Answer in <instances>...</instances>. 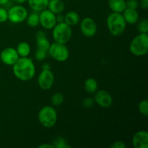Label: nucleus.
Returning <instances> with one entry per match:
<instances>
[{
    "label": "nucleus",
    "mask_w": 148,
    "mask_h": 148,
    "mask_svg": "<svg viewBox=\"0 0 148 148\" xmlns=\"http://www.w3.org/2000/svg\"><path fill=\"white\" fill-rule=\"evenodd\" d=\"M12 72L14 76L21 81L31 80L36 75V66L30 58L19 57L12 65Z\"/></svg>",
    "instance_id": "f257e3e1"
},
{
    "label": "nucleus",
    "mask_w": 148,
    "mask_h": 148,
    "mask_svg": "<svg viewBox=\"0 0 148 148\" xmlns=\"http://www.w3.org/2000/svg\"><path fill=\"white\" fill-rule=\"evenodd\" d=\"M107 27L112 36H119L124 33L127 27V23L121 13L112 12L107 17Z\"/></svg>",
    "instance_id": "f03ea898"
},
{
    "label": "nucleus",
    "mask_w": 148,
    "mask_h": 148,
    "mask_svg": "<svg viewBox=\"0 0 148 148\" xmlns=\"http://www.w3.org/2000/svg\"><path fill=\"white\" fill-rule=\"evenodd\" d=\"M38 119L40 124L45 128H52L57 122V112L53 107L45 106L39 111Z\"/></svg>",
    "instance_id": "7ed1b4c3"
},
{
    "label": "nucleus",
    "mask_w": 148,
    "mask_h": 148,
    "mask_svg": "<svg viewBox=\"0 0 148 148\" xmlns=\"http://www.w3.org/2000/svg\"><path fill=\"white\" fill-rule=\"evenodd\" d=\"M52 30V37L56 43L66 44L72 38V27L64 22L56 23Z\"/></svg>",
    "instance_id": "20e7f679"
},
{
    "label": "nucleus",
    "mask_w": 148,
    "mask_h": 148,
    "mask_svg": "<svg viewBox=\"0 0 148 148\" xmlns=\"http://www.w3.org/2000/svg\"><path fill=\"white\" fill-rule=\"evenodd\" d=\"M130 50L136 56H145L148 52L147 33H139L132 39L130 45Z\"/></svg>",
    "instance_id": "39448f33"
},
{
    "label": "nucleus",
    "mask_w": 148,
    "mask_h": 148,
    "mask_svg": "<svg viewBox=\"0 0 148 148\" xmlns=\"http://www.w3.org/2000/svg\"><path fill=\"white\" fill-rule=\"evenodd\" d=\"M48 53L52 59L57 62H65L69 56V51L66 44L56 42L50 45Z\"/></svg>",
    "instance_id": "423d86ee"
},
{
    "label": "nucleus",
    "mask_w": 148,
    "mask_h": 148,
    "mask_svg": "<svg viewBox=\"0 0 148 148\" xmlns=\"http://www.w3.org/2000/svg\"><path fill=\"white\" fill-rule=\"evenodd\" d=\"M28 12L27 10L22 5L13 6L8 11V20L14 24L25 21Z\"/></svg>",
    "instance_id": "0eeeda50"
},
{
    "label": "nucleus",
    "mask_w": 148,
    "mask_h": 148,
    "mask_svg": "<svg viewBox=\"0 0 148 148\" xmlns=\"http://www.w3.org/2000/svg\"><path fill=\"white\" fill-rule=\"evenodd\" d=\"M54 83V75L51 69H42L38 77V84L43 90L51 89Z\"/></svg>",
    "instance_id": "6e6552de"
},
{
    "label": "nucleus",
    "mask_w": 148,
    "mask_h": 148,
    "mask_svg": "<svg viewBox=\"0 0 148 148\" xmlns=\"http://www.w3.org/2000/svg\"><path fill=\"white\" fill-rule=\"evenodd\" d=\"M39 20H40V25L46 30H51L57 23L56 20V14L48 9L40 12Z\"/></svg>",
    "instance_id": "1a4fd4ad"
},
{
    "label": "nucleus",
    "mask_w": 148,
    "mask_h": 148,
    "mask_svg": "<svg viewBox=\"0 0 148 148\" xmlns=\"http://www.w3.org/2000/svg\"><path fill=\"white\" fill-rule=\"evenodd\" d=\"M97 29L96 23L90 17H85L80 22V30L86 37H93L96 34Z\"/></svg>",
    "instance_id": "9d476101"
},
{
    "label": "nucleus",
    "mask_w": 148,
    "mask_h": 148,
    "mask_svg": "<svg viewBox=\"0 0 148 148\" xmlns=\"http://www.w3.org/2000/svg\"><path fill=\"white\" fill-rule=\"evenodd\" d=\"M19 57L20 56L16 51V49L12 47L5 48L0 53V59L1 62L7 66H12L17 62Z\"/></svg>",
    "instance_id": "9b49d317"
},
{
    "label": "nucleus",
    "mask_w": 148,
    "mask_h": 148,
    "mask_svg": "<svg viewBox=\"0 0 148 148\" xmlns=\"http://www.w3.org/2000/svg\"><path fill=\"white\" fill-rule=\"evenodd\" d=\"M94 101L99 106L108 108L112 105L113 98L111 94L105 90H100L95 92Z\"/></svg>",
    "instance_id": "f8f14e48"
},
{
    "label": "nucleus",
    "mask_w": 148,
    "mask_h": 148,
    "mask_svg": "<svg viewBox=\"0 0 148 148\" xmlns=\"http://www.w3.org/2000/svg\"><path fill=\"white\" fill-rule=\"evenodd\" d=\"M132 145L134 148L148 147V133L147 131H138L132 137Z\"/></svg>",
    "instance_id": "ddd939ff"
},
{
    "label": "nucleus",
    "mask_w": 148,
    "mask_h": 148,
    "mask_svg": "<svg viewBox=\"0 0 148 148\" xmlns=\"http://www.w3.org/2000/svg\"><path fill=\"white\" fill-rule=\"evenodd\" d=\"M36 46L38 49H43V50H49L50 47V41L46 36V33L43 30H38L36 34Z\"/></svg>",
    "instance_id": "4468645a"
},
{
    "label": "nucleus",
    "mask_w": 148,
    "mask_h": 148,
    "mask_svg": "<svg viewBox=\"0 0 148 148\" xmlns=\"http://www.w3.org/2000/svg\"><path fill=\"white\" fill-rule=\"evenodd\" d=\"M121 14H122L123 17H124L127 24L134 25L138 22L139 13L137 11V10L126 8Z\"/></svg>",
    "instance_id": "2eb2a0df"
},
{
    "label": "nucleus",
    "mask_w": 148,
    "mask_h": 148,
    "mask_svg": "<svg viewBox=\"0 0 148 148\" xmlns=\"http://www.w3.org/2000/svg\"><path fill=\"white\" fill-rule=\"evenodd\" d=\"M27 1L31 10L40 12L47 9L49 0H27Z\"/></svg>",
    "instance_id": "dca6fc26"
},
{
    "label": "nucleus",
    "mask_w": 148,
    "mask_h": 148,
    "mask_svg": "<svg viewBox=\"0 0 148 148\" xmlns=\"http://www.w3.org/2000/svg\"><path fill=\"white\" fill-rule=\"evenodd\" d=\"M64 3L62 0H49L47 9L55 14L63 12L64 10Z\"/></svg>",
    "instance_id": "f3484780"
},
{
    "label": "nucleus",
    "mask_w": 148,
    "mask_h": 148,
    "mask_svg": "<svg viewBox=\"0 0 148 148\" xmlns=\"http://www.w3.org/2000/svg\"><path fill=\"white\" fill-rule=\"evenodd\" d=\"M108 4L113 12L122 13L127 8L125 0H108Z\"/></svg>",
    "instance_id": "a211bd4d"
},
{
    "label": "nucleus",
    "mask_w": 148,
    "mask_h": 148,
    "mask_svg": "<svg viewBox=\"0 0 148 148\" xmlns=\"http://www.w3.org/2000/svg\"><path fill=\"white\" fill-rule=\"evenodd\" d=\"M16 51L20 57H27L30 53L31 49H30V46L28 43L23 41L20 42L17 44Z\"/></svg>",
    "instance_id": "6ab92c4d"
},
{
    "label": "nucleus",
    "mask_w": 148,
    "mask_h": 148,
    "mask_svg": "<svg viewBox=\"0 0 148 148\" xmlns=\"http://www.w3.org/2000/svg\"><path fill=\"white\" fill-rule=\"evenodd\" d=\"M64 23L69 25V26H74L78 24L79 22V16L76 12L70 11L68 12L64 15Z\"/></svg>",
    "instance_id": "aec40b11"
},
{
    "label": "nucleus",
    "mask_w": 148,
    "mask_h": 148,
    "mask_svg": "<svg viewBox=\"0 0 148 148\" xmlns=\"http://www.w3.org/2000/svg\"><path fill=\"white\" fill-rule=\"evenodd\" d=\"M84 88L88 93L93 94L98 90V85L96 79L94 78H88L85 81Z\"/></svg>",
    "instance_id": "412c9836"
},
{
    "label": "nucleus",
    "mask_w": 148,
    "mask_h": 148,
    "mask_svg": "<svg viewBox=\"0 0 148 148\" xmlns=\"http://www.w3.org/2000/svg\"><path fill=\"white\" fill-rule=\"evenodd\" d=\"M27 25L30 27H36L38 25H40V20H39V14H38L37 12L30 13L28 14L26 18Z\"/></svg>",
    "instance_id": "4be33fe9"
},
{
    "label": "nucleus",
    "mask_w": 148,
    "mask_h": 148,
    "mask_svg": "<svg viewBox=\"0 0 148 148\" xmlns=\"http://www.w3.org/2000/svg\"><path fill=\"white\" fill-rule=\"evenodd\" d=\"M64 101V95L61 92H55L51 97V103L53 106H59Z\"/></svg>",
    "instance_id": "5701e85b"
},
{
    "label": "nucleus",
    "mask_w": 148,
    "mask_h": 148,
    "mask_svg": "<svg viewBox=\"0 0 148 148\" xmlns=\"http://www.w3.org/2000/svg\"><path fill=\"white\" fill-rule=\"evenodd\" d=\"M54 147L56 148H70L71 146L66 143V140L62 137H57L54 139L53 143Z\"/></svg>",
    "instance_id": "b1692460"
},
{
    "label": "nucleus",
    "mask_w": 148,
    "mask_h": 148,
    "mask_svg": "<svg viewBox=\"0 0 148 148\" xmlns=\"http://www.w3.org/2000/svg\"><path fill=\"white\" fill-rule=\"evenodd\" d=\"M137 30L140 33H148V20L147 19L143 18L137 23Z\"/></svg>",
    "instance_id": "393cba45"
},
{
    "label": "nucleus",
    "mask_w": 148,
    "mask_h": 148,
    "mask_svg": "<svg viewBox=\"0 0 148 148\" xmlns=\"http://www.w3.org/2000/svg\"><path fill=\"white\" fill-rule=\"evenodd\" d=\"M139 111L140 114L145 116H148V101L147 99L142 100L140 102L138 106Z\"/></svg>",
    "instance_id": "a878e982"
},
{
    "label": "nucleus",
    "mask_w": 148,
    "mask_h": 148,
    "mask_svg": "<svg viewBox=\"0 0 148 148\" xmlns=\"http://www.w3.org/2000/svg\"><path fill=\"white\" fill-rule=\"evenodd\" d=\"M47 53V51L43 50V49H38L37 48V50L35 52V58H36V60L38 61H43L46 58Z\"/></svg>",
    "instance_id": "bb28decb"
},
{
    "label": "nucleus",
    "mask_w": 148,
    "mask_h": 148,
    "mask_svg": "<svg viewBox=\"0 0 148 148\" xmlns=\"http://www.w3.org/2000/svg\"><path fill=\"white\" fill-rule=\"evenodd\" d=\"M8 20V11L3 7H0V23H5Z\"/></svg>",
    "instance_id": "cd10ccee"
},
{
    "label": "nucleus",
    "mask_w": 148,
    "mask_h": 148,
    "mask_svg": "<svg viewBox=\"0 0 148 148\" xmlns=\"http://www.w3.org/2000/svg\"><path fill=\"white\" fill-rule=\"evenodd\" d=\"M126 6H127V8L137 10L139 7V1L138 0H127L126 1Z\"/></svg>",
    "instance_id": "c85d7f7f"
},
{
    "label": "nucleus",
    "mask_w": 148,
    "mask_h": 148,
    "mask_svg": "<svg viewBox=\"0 0 148 148\" xmlns=\"http://www.w3.org/2000/svg\"><path fill=\"white\" fill-rule=\"evenodd\" d=\"M95 101H94V98H86L82 101V106L84 107L87 108H91V107L93 106Z\"/></svg>",
    "instance_id": "c756f323"
},
{
    "label": "nucleus",
    "mask_w": 148,
    "mask_h": 148,
    "mask_svg": "<svg viewBox=\"0 0 148 148\" xmlns=\"http://www.w3.org/2000/svg\"><path fill=\"white\" fill-rule=\"evenodd\" d=\"M111 148H126L127 145H125V143L123 141L121 140H117V141L114 142L112 143V145H111Z\"/></svg>",
    "instance_id": "7c9ffc66"
},
{
    "label": "nucleus",
    "mask_w": 148,
    "mask_h": 148,
    "mask_svg": "<svg viewBox=\"0 0 148 148\" xmlns=\"http://www.w3.org/2000/svg\"><path fill=\"white\" fill-rule=\"evenodd\" d=\"M139 6H140V7L143 10H147L148 8V0H140Z\"/></svg>",
    "instance_id": "2f4dec72"
},
{
    "label": "nucleus",
    "mask_w": 148,
    "mask_h": 148,
    "mask_svg": "<svg viewBox=\"0 0 148 148\" xmlns=\"http://www.w3.org/2000/svg\"><path fill=\"white\" fill-rule=\"evenodd\" d=\"M56 23H62V22L64 21V15L62 14V13H59V14H56Z\"/></svg>",
    "instance_id": "473e14b6"
},
{
    "label": "nucleus",
    "mask_w": 148,
    "mask_h": 148,
    "mask_svg": "<svg viewBox=\"0 0 148 148\" xmlns=\"http://www.w3.org/2000/svg\"><path fill=\"white\" fill-rule=\"evenodd\" d=\"M39 148H55L53 144H42L38 146Z\"/></svg>",
    "instance_id": "72a5a7b5"
},
{
    "label": "nucleus",
    "mask_w": 148,
    "mask_h": 148,
    "mask_svg": "<svg viewBox=\"0 0 148 148\" xmlns=\"http://www.w3.org/2000/svg\"><path fill=\"white\" fill-rule=\"evenodd\" d=\"M42 69H45V70H48V69H51L50 64L47 63H44L42 66Z\"/></svg>",
    "instance_id": "f704fd0d"
},
{
    "label": "nucleus",
    "mask_w": 148,
    "mask_h": 148,
    "mask_svg": "<svg viewBox=\"0 0 148 148\" xmlns=\"http://www.w3.org/2000/svg\"><path fill=\"white\" fill-rule=\"evenodd\" d=\"M10 0H0V5H4V4H7Z\"/></svg>",
    "instance_id": "c9c22d12"
},
{
    "label": "nucleus",
    "mask_w": 148,
    "mask_h": 148,
    "mask_svg": "<svg viewBox=\"0 0 148 148\" xmlns=\"http://www.w3.org/2000/svg\"><path fill=\"white\" fill-rule=\"evenodd\" d=\"M14 1H16L17 3H19V4H23V3L26 2L27 0H14Z\"/></svg>",
    "instance_id": "e433bc0d"
},
{
    "label": "nucleus",
    "mask_w": 148,
    "mask_h": 148,
    "mask_svg": "<svg viewBox=\"0 0 148 148\" xmlns=\"http://www.w3.org/2000/svg\"><path fill=\"white\" fill-rule=\"evenodd\" d=\"M12 1H14V0H12Z\"/></svg>",
    "instance_id": "4c0bfd02"
}]
</instances>
